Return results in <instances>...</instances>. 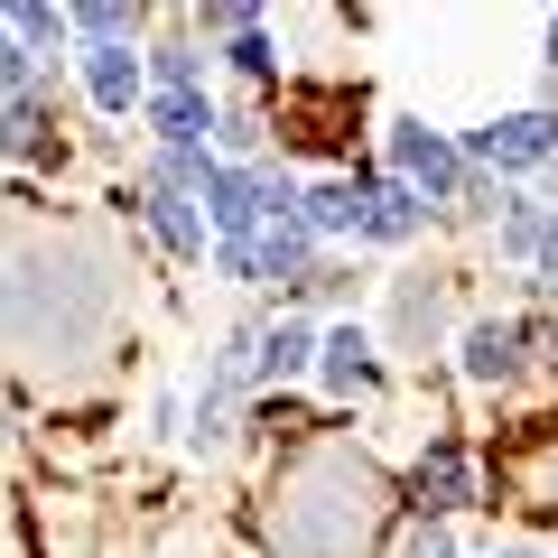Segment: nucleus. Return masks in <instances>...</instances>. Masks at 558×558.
Instances as JSON below:
<instances>
[{
  "label": "nucleus",
  "mask_w": 558,
  "mask_h": 558,
  "mask_svg": "<svg viewBox=\"0 0 558 558\" xmlns=\"http://www.w3.org/2000/svg\"><path fill=\"white\" fill-rule=\"evenodd\" d=\"M391 178L418 186L428 205H447V196H484V168L465 159V140L428 131V121H391Z\"/></svg>",
  "instance_id": "nucleus-1"
},
{
  "label": "nucleus",
  "mask_w": 558,
  "mask_h": 558,
  "mask_svg": "<svg viewBox=\"0 0 558 558\" xmlns=\"http://www.w3.org/2000/svg\"><path fill=\"white\" fill-rule=\"evenodd\" d=\"M465 159L494 168V178H521V168H558V112L531 102V112H502L484 131H465Z\"/></svg>",
  "instance_id": "nucleus-2"
},
{
  "label": "nucleus",
  "mask_w": 558,
  "mask_h": 558,
  "mask_svg": "<svg viewBox=\"0 0 558 558\" xmlns=\"http://www.w3.org/2000/svg\"><path fill=\"white\" fill-rule=\"evenodd\" d=\"M205 215H215V242H260L270 233V178L260 168H205Z\"/></svg>",
  "instance_id": "nucleus-3"
},
{
  "label": "nucleus",
  "mask_w": 558,
  "mask_h": 558,
  "mask_svg": "<svg viewBox=\"0 0 558 558\" xmlns=\"http://www.w3.org/2000/svg\"><path fill=\"white\" fill-rule=\"evenodd\" d=\"M140 215H149V233H159L178 260H205V196H186V186L149 178V186H140Z\"/></svg>",
  "instance_id": "nucleus-4"
},
{
  "label": "nucleus",
  "mask_w": 558,
  "mask_h": 558,
  "mask_svg": "<svg viewBox=\"0 0 558 558\" xmlns=\"http://www.w3.org/2000/svg\"><path fill=\"white\" fill-rule=\"evenodd\" d=\"M84 94H94V112H131V102H149V65L131 47H84Z\"/></svg>",
  "instance_id": "nucleus-5"
},
{
  "label": "nucleus",
  "mask_w": 558,
  "mask_h": 558,
  "mask_svg": "<svg viewBox=\"0 0 558 558\" xmlns=\"http://www.w3.org/2000/svg\"><path fill=\"white\" fill-rule=\"evenodd\" d=\"M521 326L512 317H484V326H465V344H457V363H465V381H484V391H494V381H512L521 373Z\"/></svg>",
  "instance_id": "nucleus-6"
},
{
  "label": "nucleus",
  "mask_w": 558,
  "mask_h": 558,
  "mask_svg": "<svg viewBox=\"0 0 558 558\" xmlns=\"http://www.w3.org/2000/svg\"><path fill=\"white\" fill-rule=\"evenodd\" d=\"M363 215H373V186H363V168H354V178H326V186H307V233H317V242L363 233Z\"/></svg>",
  "instance_id": "nucleus-7"
},
{
  "label": "nucleus",
  "mask_w": 558,
  "mask_h": 558,
  "mask_svg": "<svg viewBox=\"0 0 558 558\" xmlns=\"http://www.w3.org/2000/svg\"><path fill=\"white\" fill-rule=\"evenodd\" d=\"M373 373H381V363H373V336H363V326H326V344H317V381H326V391L354 400Z\"/></svg>",
  "instance_id": "nucleus-8"
},
{
  "label": "nucleus",
  "mask_w": 558,
  "mask_h": 558,
  "mask_svg": "<svg viewBox=\"0 0 558 558\" xmlns=\"http://www.w3.org/2000/svg\"><path fill=\"white\" fill-rule=\"evenodd\" d=\"M363 186H373V215H363V242H410L418 223H428V196H418V186H400V178H373V168H363Z\"/></svg>",
  "instance_id": "nucleus-9"
},
{
  "label": "nucleus",
  "mask_w": 558,
  "mask_h": 558,
  "mask_svg": "<svg viewBox=\"0 0 558 558\" xmlns=\"http://www.w3.org/2000/svg\"><path fill=\"white\" fill-rule=\"evenodd\" d=\"M447 326V279H400L391 289V344H438Z\"/></svg>",
  "instance_id": "nucleus-10"
},
{
  "label": "nucleus",
  "mask_w": 558,
  "mask_h": 558,
  "mask_svg": "<svg viewBox=\"0 0 558 558\" xmlns=\"http://www.w3.org/2000/svg\"><path fill=\"white\" fill-rule=\"evenodd\" d=\"M465 494H475V457H465L457 438H438L418 457V502H428V512H457Z\"/></svg>",
  "instance_id": "nucleus-11"
},
{
  "label": "nucleus",
  "mask_w": 558,
  "mask_h": 558,
  "mask_svg": "<svg viewBox=\"0 0 558 558\" xmlns=\"http://www.w3.org/2000/svg\"><path fill=\"white\" fill-rule=\"evenodd\" d=\"M149 131H159V149H205L215 112H205V94H149Z\"/></svg>",
  "instance_id": "nucleus-12"
},
{
  "label": "nucleus",
  "mask_w": 558,
  "mask_h": 558,
  "mask_svg": "<svg viewBox=\"0 0 558 558\" xmlns=\"http://www.w3.org/2000/svg\"><path fill=\"white\" fill-rule=\"evenodd\" d=\"M317 344H326V336H307L299 317H279V326H260V381H289V373H317Z\"/></svg>",
  "instance_id": "nucleus-13"
},
{
  "label": "nucleus",
  "mask_w": 558,
  "mask_h": 558,
  "mask_svg": "<svg viewBox=\"0 0 558 558\" xmlns=\"http://www.w3.org/2000/svg\"><path fill=\"white\" fill-rule=\"evenodd\" d=\"M65 38H75L65 10H47V0H10V47H20V57H47V47H65Z\"/></svg>",
  "instance_id": "nucleus-14"
},
{
  "label": "nucleus",
  "mask_w": 558,
  "mask_h": 558,
  "mask_svg": "<svg viewBox=\"0 0 558 558\" xmlns=\"http://www.w3.org/2000/svg\"><path fill=\"white\" fill-rule=\"evenodd\" d=\"M549 215H558V205L502 196V252H512V260H539V242H549Z\"/></svg>",
  "instance_id": "nucleus-15"
},
{
  "label": "nucleus",
  "mask_w": 558,
  "mask_h": 558,
  "mask_svg": "<svg viewBox=\"0 0 558 558\" xmlns=\"http://www.w3.org/2000/svg\"><path fill=\"white\" fill-rule=\"evenodd\" d=\"M65 20H75L84 47H131V10H121V0H75Z\"/></svg>",
  "instance_id": "nucleus-16"
},
{
  "label": "nucleus",
  "mask_w": 558,
  "mask_h": 558,
  "mask_svg": "<svg viewBox=\"0 0 558 558\" xmlns=\"http://www.w3.org/2000/svg\"><path fill=\"white\" fill-rule=\"evenodd\" d=\"M149 75H159V94H205V57H196V47H159Z\"/></svg>",
  "instance_id": "nucleus-17"
},
{
  "label": "nucleus",
  "mask_w": 558,
  "mask_h": 558,
  "mask_svg": "<svg viewBox=\"0 0 558 558\" xmlns=\"http://www.w3.org/2000/svg\"><path fill=\"white\" fill-rule=\"evenodd\" d=\"M205 28H215V38H252V10H242V0H215V10H205Z\"/></svg>",
  "instance_id": "nucleus-18"
},
{
  "label": "nucleus",
  "mask_w": 558,
  "mask_h": 558,
  "mask_svg": "<svg viewBox=\"0 0 558 558\" xmlns=\"http://www.w3.org/2000/svg\"><path fill=\"white\" fill-rule=\"evenodd\" d=\"M400 558H465V549H457V531H447V521H428V531H418Z\"/></svg>",
  "instance_id": "nucleus-19"
},
{
  "label": "nucleus",
  "mask_w": 558,
  "mask_h": 558,
  "mask_svg": "<svg viewBox=\"0 0 558 558\" xmlns=\"http://www.w3.org/2000/svg\"><path fill=\"white\" fill-rule=\"evenodd\" d=\"M233 65H242V75H270V65H279V47L252 28V38H233Z\"/></svg>",
  "instance_id": "nucleus-20"
},
{
  "label": "nucleus",
  "mask_w": 558,
  "mask_h": 558,
  "mask_svg": "<svg viewBox=\"0 0 558 558\" xmlns=\"http://www.w3.org/2000/svg\"><path fill=\"white\" fill-rule=\"evenodd\" d=\"M539 270L558 279V215H549V242H539Z\"/></svg>",
  "instance_id": "nucleus-21"
},
{
  "label": "nucleus",
  "mask_w": 558,
  "mask_h": 558,
  "mask_svg": "<svg viewBox=\"0 0 558 558\" xmlns=\"http://www.w3.org/2000/svg\"><path fill=\"white\" fill-rule=\"evenodd\" d=\"M494 558H549V549H521V539H512V549H494Z\"/></svg>",
  "instance_id": "nucleus-22"
},
{
  "label": "nucleus",
  "mask_w": 558,
  "mask_h": 558,
  "mask_svg": "<svg viewBox=\"0 0 558 558\" xmlns=\"http://www.w3.org/2000/svg\"><path fill=\"white\" fill-rule=\"evenodd\" d=\"M549 65H558V10H549Z\"/></svg>",
  "instance_id": "nucleus-23"
}]
</instances>
